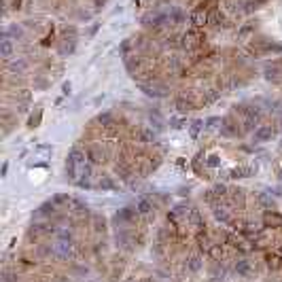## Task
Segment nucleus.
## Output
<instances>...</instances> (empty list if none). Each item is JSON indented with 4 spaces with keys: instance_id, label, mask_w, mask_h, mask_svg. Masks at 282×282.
<instances>
[{
    "instance_id": "nucleus-15",
    "label": "nucleus",
    "mask_w": 282,
    "mask_h": 282,
    "mask_svg": "<svg viewBox=\"0 0 282 282\" xmlns=\"http://www.w3.org/2000/svg\"><path fill=\"white\" fill-rule=\"evenodd\" d=\"M2 34H6L9 38H15V41H22V38L25 36V32H24V28H22L19 24H11L9 28H6V30L2 32Z\"/></svg>"
},
{
    "instance_id": "nucleus-17",
    "label": "nucleus",
    "mask_w": 282,
    "mask_h": 282,
    "mask_svg": "<svg viewBox=\"0 0 282 282\" xmlns=\"http://www.w3.org/2000/svg\"><path fill=\"white\" fill-rule=\"evenodd\" d=\"M208 24H212V25H216V28H221L223 24H225V15H223V13H212V15H210V19H208Z\"/></svg>"
},
{
    "instance_id": "nucleus-13",
    "label": "nucleus",
    "mask_w": 282,
    "mask_h": 282,
    "mask_svg": "<svg viewBox=\"0 0 282 282\" xmlns=\"http://www.w3.org/2000/svg\"><path fill=\"white\" fill-rule=\"evenodd\" d=\"M6 68H9L11 74H24L28 70V62L24 57H17V60H9L6 62Z\"/></svg>"
},
{
    "instance_id": "nucleus-16",
    "label": "nucleus",
    "mask_w": 282,
    "mask_h": 282,
    "mask_svg": "<svg viewBox=\"0 0 282 282\" xmlns=\"http://www.w3.org/2000/svg\"><path fill=\"white\" fill-rule=\"evenodd\" d=\"M253 168H251V165H242V168H235L234 172H232V176L234 178H246V176H251L253 174Z\"/></svg>"
},
{
    "instance_id": "nucleus-2",
    "label": "nucleus",
    "mask_w": 282,
    "mask_h": 282,
    "mask_svg": "<svg viewBox=\"0 0 282 282\" xmlns=\"http://www.w3.org/2000/svg\"><path fill=\"white\" fill-rule=\"evenodd\" d=\"M136 208H138V212L140 216H142V221L146 223V225H151L153 221H155V216H157V202H153V197H140V200L136 202Z\"/></svg>"
},
{
    "instance_id": "nucleus-19",
    "label": "nucleus",
    "mask_w": 282,
    "mask_h": 282,
    "mask_svg": "<svg viewBox=\"0 0 282 282\" xmlns=\"http://www.w3.org/2000/svg\"><path fill=\"white\" fill-rule=\"evenodd\" d=\"M206 127H210V130H214V127H221V117H210L206 121Z\"/></svg>"
},
{
    "instance_id": "nucleus-1",
    "label": "nucleus",
    "mask_w": 282,
    "mask_h": 282,
    "mask_svg": "<svg viewBox=\"0 0 282 282\" xmlns=\"http://www.w3.org/2000/svg\"><path fill=\"white\" fill-rule=\"evenodd\" d=\"M219 130H221V136H225V138H240V136H244L242 123L234 117V113L227 115V117H221V127H219Z\"/></svg>"
},
{
    "instance_id": "nucleus-23",
    "label": "nucleus",
    "mask_w": 282,
    "mask_h": 282,
    "mask_svg": "<svg viewBox=\"0 0 282 282\" xmlns=\"http://www.w3.org/2000/svg\"><path fill=\"white\" fill-rule=\"evenodd\" d=\"M6 172H9V164H4V165H2V176H6Z\"/></svg>"
},
{
    "instance_id": "nucleus-8",
    "label": "nucleus",
    "mask_w": 282,
    "mask_h": 282,
    "mask_svg": "<svg viewBox=\"0 0 282 282\" xmlns=\"http://www.w3.org/2000/svg\"><path fill=\"white\" fill-rule=\"evenodd\" d=\"M265 79L267 81H272V83H280L282 81V62H278V60H274V62H270L265 66Z\"/></svg>"
},
{
    "instance_id": "nucleus-4",
    "label": "nucleus",
    "mask_w": 282,
    "mask_h": 282,
    "mask_svg": "<svg viewBox=\"0 0 282 282\" xmlns=\"http://www.w3.org/2000/svg\"><path fill=\"white\" fill-rule=\"evenodd\" d=\"M183 270L187 274H200L204 270V257L200 251L187 253V257L183 259Z\"/></svg>"
},
{
    "instance_id": "nucleus-5",
    "label": "nucleus",
    "mask_w": 282,
    "mask_h": 282,
    "mask_svg": "<svg viewBox=\"0 0 282 282\" xmlns=\"http://www.w3.org/2000/svg\"><path fill=\"white\" fill-rule=\"evenodd\" d=\"M274 136H276V125H272V123H261L257 130L253 132V140L259 144L270 142V140H274Z\"/></svg>"
},
{
    "instance_id": "nucleus-18",
    "label": "nucleus",
    "mask_w": 282,
    "mask_h": 282,
    "mask_svg": "<svg viewBox=\"0 0 282 282\" xmlns=\"http://www.w3.org/2000/svg\"><path fill=\"white\" fill-rule=\"evenodd\" d=\"M204 127V121L202 119H195V121H191V136L197 138V134H200V130Z\"/></svg>"
},
{
    "instance_id": "nucleus-20",
    "label": "nucleus",
    "mask_w": 282,
    "mask_h": 282,
    "mask_svg": "<svg viewBox=\"0 0 282 282\" xmlns=\"http://www.w3.org/2000/svg\"><path fill=\"white\" fill-rule=\"evenodd\" d=\"M170 127H172V130H181V127H183V119H170Z\"/></svg>"
},
{
    "instance_id": "nucleus-9",
    "label": "nucleus",
    "mask_w": 282,
    "mask_h": 282,
    "mask_svg": "<svg viewBox=\"0 0 282 282\" xmlns=\"http://www.w3.org/2000/svg\"><path fill=\"white\" fill-rule=\"evenodd\" d=\"M208 19H210V15H208V11L204 9V4L200 6V9L191 11V15H189V22H191L193 28H202V25H206Z\"/></svg>"
},
{
    "instance_id": "nucleus-22",
    "label": "nucleus",
    "mask_w": 282,
    "mask_h": 282,
    "mask_svg": "<svg viewBox=\"0 0 282 282\" xmlns=\"http://www.w3.org/2000/svg\"><path fill=\"white\" fill-rule=\"evenodd\" d=\"M253 2L259 6V4H265V2H270V0H253Z\"/></svg>"
},
{
    "instance_id": "nucleus-14",
    "label": "nucleus",
    "mask_w": 282,
    "mask_h": 282,
    "mask_svg": "<svg viewBox=\"0 0 282 282\" xmlns=\"http://www.w3.org/2000/svg\"><path fill=\"white\" fill-rule=\"evenodd\" d=\"M165 15H168V25H181L185 22V13L178 9V6H170L168 11H165Z\"/></svg>"
},
{
    "instance_id": "nucleus-7",
    "label": "nucleus",
    "mask_w": 282,
    "mask_h": 282,
    "mask_svg": "<svg viewBox=\"0 0 282 282\" xmlns=\"http://www.w3.org/2000/svg\"><path fill=\"white\" fill-rule=\"evenodd\" d=\"M89 227H92V232L98 235V238H104L106 232H108V229H106V227H108V225H106V216L94 212L92 219H89Z\"/></svg>"
},
{
    "instance_id": "nucleus-6",
    "label": "nucleus",
    "mask_w": 282,
    "mask_h": 282,
    "mask_svg": "<svg viewBox=\"0 0 282 282\" xmlns=\"http://www.w3.org/2000/svg\"><path fill=\"white\" fill-rule=\"evenodd\" d=\"M202 45V34L197 30H189V32H185L183 38H181V47L185 51H193L197 49Z\"/></svg>"
},
{
    "instance_id": "nucleus-10",
    "label": "nucleus",
    "mask_w": 282,
    "mask_h": 282,
    "mask_svg": "<svg viewBox=\"0 0 282 282\" xmlns=\"http://www.w3.org/2000/svg\"><path fill=\"white\" fill-rule=\"evenodd\" d=\"M95 189H102V191H115V189H119V185L117 181H115V176L111 174H98V183H95Z\"/></svg>"
},
{
    "instance_id": "nucleus-21",
    "label": "nucleus",
    "mask_w": 282,
    "mask_h": 282,
    "mask_svg": "<svg viewBox=\"0 0 282 282\" xmlns=\"http://www.w3.org/2000/svg\"><path fill=\"white\" fill-rule=\"evenodd\" d=\"M64 94H66V95L70 94V83H64Z\"/></svg>"
},
{
    "instance_id": "nucleus-3",
    "label": "nucleus",
    "mask_w": 282,
    "mask_h": 282,
    "mask_svg": "<svg viewBox=\"0 0 282 282\" xmlns=\"http://www.w3.org/2000/svg\"><path fill=\"white\" fill-rule=\"evenodd\" d=\"M140 24H142L144 28L157 30V28H162V25H168V15H165V11H149L142 15Z\"/></svg>"
},
{
    "instance_id": "nucleus-11",
    "label": "nucleus",
    "mask_w": 282,
    "mask_h": 282,
    "mask_svg": "<svg viewBox=\"0 0 282 282\" xmlns=\"http://www.w3.org/2000/svg\"><path fill=\"white\" fill-rule=\"evenodd\" d=\"M263 227H267V229H278V227H282V214H278L276 210H265V214H263Z\"/></svg>"
},
{
    "instance_id": "nucleus-12",
    "label": "nucleus",
    "mask_w": 282,
    "mask_h": 282,
    "mask_svg": "<svg viewBox=\"0 0 282 282\" xmlns=\"http://www.w3.org/2000/svg\"><path fill=\"white\" fill-rule=\"evenodd\" d=\"M13 53H15V45H13V38L2 34V41H0V55L4 57V62L13 60Z\"/></svg>"
}]
</instances>
